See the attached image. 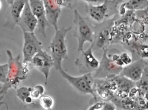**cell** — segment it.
Masks as SVG:
<instances>
[{
	"label": "cell",
	"mask_w": 148,
	"mask_h": 110,
	"mask_svg": "<svg viewBox=\"0 0 148 110\" xmlns=\"http://www.w3.org/2000/svg\"><path fill=\"white\" fill-rule=\"evenodd\" d=\"M9 69L7 79L0 91V96H4L9 89L16 88L21 80L27 77L29 70L27 66L20 62V55L14 58L11 51L6 50Z\"/></svg>",
	"instance_id": "cell-1"
},
{
	"label": "cell",
	"mask_w": 148,
	"mask_h": 110,
	"mask_svg": "<svg viewBox=\"0 0 148 110\" xmlns=\"http://www.w3.org/2000/svg\"><path fill=\"white\" fill-rule=\"evenodd\" d=\"M72 27L63 26L56 31L55 34L49 46L51 55L53 60L54 67L59 71L62 67L64 60H69L68 55L67 34L72 29Z\"/></svg>",
	"instance_id": "cell-2"
},
{
	"label": "cell",
	"mask_w": 148,
	"mask_h": 110,
	"mask_svg": "<svg viewBox=\"0 0 148 110\" xmlns=\"http://www.w3.org/2000/svg\"><path fill=\"white\" fill-rule=\"evenodd\" d=\"M58 71L62 77L66 79L77 91L82 94L92 95L95 102H97L98 98L94 88L95 79L92 76L91 73H84L78 77H74L68 73L62 67Z\"/></svg>",
	"instance_id": "cell-3"
},
{
	"label": "cell",
	"mask_w": 148,
	"mask_h": 110,
	"mask_svg": "<svg viewBox=\"0 0 148 110\" xmlns=\"http://www.w3.org/2000/svg\"><path fill=\"white\" fill-rule=\"evenodd\" d=\"M74 14L73 21L75 26L74 35L78 42L77 51L81 52L84 50V45L86 42H90L91 44L94 42L95 32L85 18L77 10H75Z\"/></svg>",
	"instance_id": "cell-4"
},
{
	"label": "cell",
	"mask_w": 148,
	"mask_h": 110,
	"mask_svg": "<svg viewBox=\"0 0 148 110\" xmlns=\"http://www.w3.org/2000/svg\"><path fill=\"white\" fill-rule=\"evenodd\" d=\"M23 33L24 42L23 48V64L27 66L28 63H31L34 56L42 49L43 44L34 32H23Z\"/></svg>",
	"instance_id": "cell-5"
},
{
	"label": "cell",
	"mask_w": 148,
	"mask_h": 110,
	"mask_svg": "<svg viewBox=\"0 0 148 110\" xmlns=\"http://www.w3.org/2000/svg\"><path fill=\"white\" fill-rule=\"evenodd\" d=\"M102 59L98 69L95 72L94 78L98 79H111L119 75L123 67L116 65L107 55L108 48L103 49Z\"/></svg>",
	"instance_id": "cell-6"
},
{
	"label": "cell",
	"mask_w": 148,
	"mask_h": 110,
	"mask_svg": "<svg viewBox=\"0 0 148 110\" xmlns=\"http://www.w3.org/2000/svg\"><path fill=\"white\" fill-rule=\"evenodd\" d=\"M93 42L89 48L82 51L81 55L75 61L76 66L82 74L95 72L100 65V62L93 54Z\"/></svg>",
	"instance_id": "cell-7"
},
{
	"label": "cell",
	"mask_w": 148,
	"mask_h": 110,
	"mask_svg": "<svg viewBox=\"0 0 148 110\" xmlns=\"http://www.w3.org/2000/svg\"><path fill=\"white\" fill-rule=\"evenodd\" d=\"M31 63L35 69L43 74L45 78V85H47L50 70L54 67L51 55L42 49L34 56Z\"/></svg>",
	"instance_id": "cell-8"
},
{
	"label": "cell",
	"mask_w": 148,
	"mask_h": 110,
	"mask_svg": "<svg viewBox=\"0 0 148 110\" xmlns=\"http://www.w3.org/2000/svg\"><path fill=\"white\" fill-rule=\"evenodd\" d=\"M29 5L33 14L37 20V26L39 33L46 38V29L50 26L47 16L42 0H29Z\"/></svg>",
	"instance_id": "cell-9"
},
{
	"label": "cell",
	"mask_w": 148,
	"mask_h": 110,
	"mask_svg": "<svg viewBox=\"0 0 148 110\" xmlns=\"http://www.w3.org/2000/svg\"><path fill=\"white\" fill-rule=\"evenodd\" d=\"M109 0L98 5L88 4L86 7V11L89 17L98 23H102L114 14V8H110Z\"/></svg>",
	"instance_id": "cell-10"
},
{
	"label": "cell",
	"mask_w": 148,
	"mask_h": 110,
	"mask_svg": "<svg viewBox=\"0 0 148 110\" xmlns=\"http://www.w3.org/2000/svg\"><path fill=\"white\" fill-rule=\"evenodd\" d=\"M27 0H15L10 4L6 14V20L3 27L13 30L17 26L21 15Z\"/></svg>",
	"instance_id": "cell-11"
},
{
	"label": "cell",
	"mask_w": 148,
	"mask_h": 110,
	"mask_svg": "<svg viewBox=\"0 0 148 110\" xmlns=\"http://www.w3.org/2000/svg\"><path fill=\"white\" fill-rule=\"evenodd\" d=\"M148 65L144 59H140L123 67L119 75L136 83L140 79L144 70Z\"/></svg>",
	"instance_id": "cell-12"
},
{
	"label": "cell",
	"mask_w": 148,
	"mask_h": 110,
	"mask_svg": "<svg viewBox=\"0 0 148 110\" xmlns=\"http://www.w3.org/2000/svg\"><path fill=\"white\" fill-rule=\"evenodd\" d=\"M17 26L23 32H34L37 27V20L31 10L29 0L26 2Z\"/></svg>",
	"instance_id": "cell-13"
},
{
	"label": "cell",
	"mask_w": 148,
	"mask_h": 110,
	"mask_svg": "<svg viewBox=\"0 0 148 110\" xmlns=\"http://www.w3.org/2000/svg\"><path fill=\"white\" fill-rule=\"evenodd\" d=\"M47 20L55 31L58 28V20L60 16L61 8L58 6L56 0H42Z\"/></svg>",
	"instance_id": "cell-14"
},
{
	"label": "cell",
	"mask_w": 148,
	"mask_h": 110,
	"mask_svg": "<svg viewBox=\"0 0 148 110\" xmlns=\"http://www.w3.org/2000/svg\"><path fill=\"white\" fill-rule=\"evenodd\" d=\"M110 28L108 27L103 28L97 34H95L94 46L96 48L104 49L107 48V47L110 43L112 41V37L110 33Z\"/></svg>",
	"instance_id": "cell-15"
},
{
	"label": "cell",
	"mask_w": 148,
	"mask_h": 110,
	"mask_svg": "<svg viewBox=\"0 0 148 110\" xmlns=\"http://www.w3.org/2000/svg\"><path fill=\"white\" fill-rule=\"evenodd\" d=\"M123 4L130 11H142L148 9V0H129Z\"/></svg>",
	"instance_id": "cell-16"
},
{
	"label": "cell",
	"mask_w": 148,
	"mask_h": 110,
	"mask_svg": "<svg viewBox=\"0 0 148 110\" xmlns=\"http://www.w3.org/2000/svg\"><path fill=\"white\" fill-rule=\"evenodd\" d=\"M136 87L142 95L148 93V65L145 68L140 79L136 82Z\"/></svg>",
	"instance_id": "cell-17"
},
{
	"label": "cell",
	"mask_w": 148,
	"mask_h": 110,
	"mask_svg": "<svg viewBox=\"0 0 148 110\" xmlns=\"http://www.w3.org/2000/svg\"><path fill=\"white\" fill-rule=\"evenodd\" d=\"M40 105L45 110L51 109L53 107L54 100L50 96L42 95L39 98Z\"/></svg>",
	"instance_id": "cell-18"
},
{
	"label": "cell",
	"mask_w": 148,
	"mask_h": 110,
	"mask_svg": "<svg viewBox=\"0 0 148 110\" xmlns=\"http://www.w3.org/2000/svg\"><path fill=\"white\" fill-rule=\"evenodd\" d=\"M32 88L23 86L19 88L16 91V96L18 98L25 103L26 100L31 97L30 93Z\"/></svg>",
	"instance_id": "cell-19"
},
{
	"label": "cell",
	"mask_w": 148,
	"mask_h": 110,
	"mask_svg": "<svg viewBox=\"0 0 148 110\" xmlns=\"http://www.w3.org/2000/svg\"><path fill=\"white\" fill-rule=\"evenodd\" d=\"M45 92V88L41 85H37L32 88L30 96L34 100H37L40 98Z\"/></svg>",
	"instance_id": "cell-20"
},
{
	"label": "cell",
	"mask_w": 148,
	"mask_h": 110,
	"mask_svg": "<svg viewBox=\"0 0 148 110\" xmlns=\"http://www.w3.org/2000/svg\"><path fill=\"white\" fill-rule=\"evenodd\" d=\"M8 64L0 65V83L5 84L8 72Z\"/></svg>",
	"instance_id": "cell-21"
},
{
	"label": "cell",
	"mask_w": 148,
	"mask_h": 110,
	"mask_svg": "<svg viewBox=\"0 0 148 110\" xmlns=\"http://www.w3.org/2000/svg\"><path fill=\"white\" fill-rule=\"evenodd\" d=\"M120 59L123 67L130 65L132 62V58L127 53L121 54L120 55Z\"/></svg>",
	"instance_id": "cell-22"
},
{
	"label": "cell",
	"mask_w": 148,
	"mask_h": 110,
	"mask_svg": "<svg viewBox=\"0 0 148 110\" xmlns=\"http://www.w3.org/2000/svg\"><path fill=\"white\" fill-rule=\"evenodd\" d=\"M71 0H56L58 6L61 8L63 7H72L73 4Z\"/></svg>",
	"instance_id": "cell-23"
},
{
	"label": "cell",
	"mask_w": 148,
	"mask_h": 110,
	"mask_svg": "<svg viewBox=\"0 0 148 110\" xmlns=\"http://www.w3.org/2000/svg\"><path fill=\"white\" fill-rule=\"evenodd\" d=\"M116 107L114 103L111 101H106L103 102L102 110H114L116 109Z\"/></svg>",
	"instance_id": "cell-24"
},
{
	"label": "cell",
	"mask_w": 148,
	"mask_h": 110,
	"mask_svg": "<svg viewBox=\"0 0 148 110\" xmlns=\"http://www.w3.org/2000/svg\"><path fill=\"white\" fill-rule=\"evenodd\" d=\"M103 102L102 101H97L95 103L89 107L88 110H102L103 107Z\"/></svg>",
	"instance_id": "cell-25"
},
{
	"label": "cell",
	"mask_w": 148,
	"mask_h": 110,
	"mask_svg": "<svg viewBox=\"0 0 148 110\" xmlns=\"http://www.w3.org/2000/svg\"><path fill=\"white\" fill-rule=\"evenodd\" d=\"M86 2L88 4L93 5H98L104 3L107 0H82Z\"/></svg>",
	"instance_id": "cell-26"
},
{
	"label": "cell",
	"mask_w": 148,
	"mask_h": 110,
	"mask_svg": "<svg viewBox=\"0 0 148 110\" xmlns=\"http://www.w3.org/2000/svg\"><path fill=\"white\" fill-rule=\"evenodd\" d=\"M126 9L124 4H122L121 5L119 8V14L121 16H124L126 14Z\"/></svg>",
	"instance_id": "cell-27"
},
{
	"label": "cell",
	"mask_w": 148,
	"mask_h": 110,
	"mask_svg": "<svg viewBox=\"0 0 148 110\" xmlns=\"http://www.w3.org/2000/svg\"><path fill=\"white\" fill-rule=\"evenodd\" d=\"M123 1V0H112V1L116 5H118L119 3H121Z\"/></svg>",
	"instance_id": "cell-28"
},
{
	"label": "cell",
	"mask_w": 148,
	"mask_h": 110,
	"mask_svg": "<svg viewBox=\"0 0 148 110\" xmlns=\"http://www.w3.org/2000/svg\"><path fill=\"white\" fill-rule=\"evenodd\" d=\"M6 1L9 5H10L15 0H6Z\"/></svg>",
	"instance_id": "cell-29"
},
{
	"label": "cell",
	"mask_w": 148,
	"mask_h": 110,
	"mask_svg": "<svg viewBox=\"0 0 148 110\" xmlns=\"http://www.w3.org/2000/svg\"><path fill=\"white\" fill-rule=\"evenodd\" d=\"M2 7V3L1 2V1H0V10H1V8Z\"/></svg>",
	"instance_id": "cell-30"
},
{
	"label": "cell",
	"mask_w": 148,
	"mask_h": 110,
	"mask_svg": "<svg viewBox=\"0 0 148 110\" xmlns=\"http://www.w3.org/2000/svg\"><path fill=\"white\" fill-rule=\"evenodd\" d=\"M147 44H148V34L147 35Z\"/></svg>",
	"instance_id": "cell-31"
},
{
	"label": "cell",
	"mask_w": 148,
	"mask_h": 110,
	"mask_svg": "<svg viewBox=\"0 0 148 110\" xmlns=\"http://www.w3.org/2000/svg\"><path fill=\"white\" fill-rule=\"evenodd\" d=\"M1 57V55H0V57Z\"/></svg>",
	"instance_id": "cell-32"
},
{
	"label": "cell",
	"mask_w": 148,
	"mask_h": 110,
	"mask_svg": "<svg viewBox=\"0 0 148 110\" xmlns=\"http://www.w3.org/2000/svg\"><path fill=\"white\" fill-rule=\"evenodd\" d=\"M71 1H72V0H71Z\"/></svg>",
	"instance_id": "cell-33"
}]
</instances>
